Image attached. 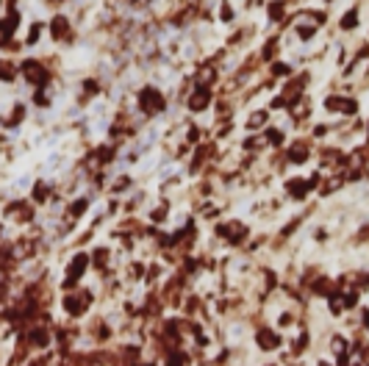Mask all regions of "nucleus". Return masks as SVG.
<instances>
[{
    "label": "nucleus",
    "instance_id": "obj_13",
    "mask_svg": "<svg viewBox=\"0 0 369 366\" xmlns=\"http://www.w3.org/2000/svg\"><path fill=\"white\" fill-rule=\"evenodd\" d=\"M47 192H50V189L44 186V183H36V189H34V200H36V203H44V200H47Z\"/></svg>",
    "mask_w": 369,
    "mask_h": 366
},
{
    "label": "nucleus",
    "instance_id": "obj_5",
    "mask_svg": "<svg viewBox=\"0 0 369 366\" xmlns=\"http://www.w3.org/2000/svg\"><path fill=\"white\" fill-rule=\"evenodd\" d=\"M327 108H333V111H344V114H355V100H344V97H330L327 100Z\"/></svg>",
    "mask_w": 369,
    "mask_h": 366
},
{
    "label": "nucleus",
    "instance_id": "obj_12",
    "mask_svg": "<svg viewBox=\"0 0 369 366\" xmlns=\"http://www.w3.org/2000/svg\"><path fill=\"white\" fill-rule=\"evenodd\" d=\"M31 341H34L36 347H47V341H50V336H47V330H34Z\"/></svg>",
    "mask_w": 369,
    "mask_h": 366
},
{
    "label": "nucleus",
    "instance_id": "obj_18",
    "mask_svg": "<svg viewBox=\"0 0 369 366\" xmlns=\"http://www.w3.org/2000/svg\"><path fill=\"white\" fill-rule=\"evenodd\" d=\"M367 327H369V314H367Z\"/></svg>",
    "mask_w": 369,
    "mask_h": 366
},
{
    "label": "nucleus",
    "instance_id": "obj_8",
    "mask_svg": "<svg viewBox=\"0 0 369 366\" xmlns=\"http://www.w3.org/2000/svg\"><path fill=\"white\" fill-rule=\"evenodd\" d=\"M86 300H89L86 294H84V297H67V300H64V308H67L69 314H81V311H84V302H86Z\"/></svg>",
    "mask_w": 369,
    "mask_h": 366
},
{
    "label": "nucleus",
    "instance_id": "obj_3",
    "mask_svg": "<svg viewBox=\"0 0 369 366\" xmlns=\"http://www.w3.org/2000/svg\"><path fill=\"white\" fill-rule=\"evenodd\" d=\"M86 264H89V258H86V256H78L75 261H72V264H69V272H67V283H64V286H67V289H72V286H75V283H78V278H81V275H84Z\"/></svg>",
    "mask_w": 369,
    "mask_h": 366
},
{
    "label": "nucleus",
    "instance_id": "obj_2",
    "mask_svg": "<svg viewBox=\"0 0 369 366\" xmlns=\"http://www.w3.org/2000/svg\"><path fill=\"white\" fill-rule=\"evenodd\" d=\"M22 75L28 78V84H34V86H44V81H47L44 67L36 64V61H25V64H22Z\"/></svg>",
    "mask_w": 369,
    "mask_h": 366
},
{
    "label": "nucleus",
    "instance_id": "obj_7",
    "mask_svg": "<svg viewBox=\"0 0 369 366\" xmlns=\"http://www.w3.org/2000/svg\"><path fill=\"white\" fill-rule=\"evenodd\" d=\"M206 103H208V89L203 86V89H200V92L189 100V108L192 111H200V108H206Z\"/></svg>",
    "mask_w": 369,
    "mask_h": 366
},
{
    "label": "nucleus",
    "instance_id": "obj_4",
    "mask_svg": "<svg viewBox=\"0 0 369 366\" xmlns=\"http://www.w3.org/2000/svg\"><path fill=\"white\" fill-rule=\"evenodd\" d=\"M219 236H225L228 241H241V238L247 236V230H244V225H239V222H228V225H222L219 228Z\"/></svg>",
    "mask_w": 369,
    "mask_h": 366
},
{
    "label": "nucleus",
    "instance_id": "obj_9",
    "mask_svg": "<svg viewBox=\"0 0 369 366\" xmlns=\"http://www.w3.org/2000/svg\"><path fill=\"white\" fill-rule=\"evenodd\" d=\"M9 214H14V219H22V222L31 219V208H28V205H22V203H14V205L9 208Z\"/></svg>",
    "mask_w": 369,
    "mask_h": 366
},
{
    "label": "nucleus",
    "instance_id": "obj_11",
    "mask_svg": "<svg viewBox=\"0 0 369 366\" xmlns=\"http://www.w3.org/2000/svg\"><path fill=\"white\" fill-rule=\"evenodd\" d=\"M308 158V150L303 145H297V147H292V153H289V161H294V164H300V161H305Z\"/></svg>",
    "mask_w": 369,
    "mask_h": 366
},
{
    "label": "nucleus",
    "instance_id": "obj_10",
    "mask_svg": "<svg viewBox=\"0 0 369 366\" xmlns=\"http://www.w3.org/2000/svg\"><path fill=\"white\" fill-rule=\"evenodd\" d=\"M69 31V25H67V20L64 17H56L53 20V39H64V34Z\"/></svg>",
    "mask_w": 369,
    "mask_h": 366
},
{
    "label": "nucleus",
    "instance_id": "obj_14",
    "mask_svg": "<svg viewBox=\"0 0 369 366\" xmlns=\"http://www.w3.org/2000/svg\"><path fill=\"white\" fill-rule=\"evenodd\" d=\"M355 22H358V17H355V11H350V14H347V17L342 20V28H352Z\"/></svg>",
    "mask_w": 369,
    "mask_h": 366
},
{
    "label": "nucleus",
    "instance_id": "obj_6",
    "mask_svg": "<svg viewBox=\"0 0 369 366\" xmlns=\"http://www.w3.org/2000/svg\"><path fill=\"white\" fill-rule=\"evenodd\" d=\"M258 344H261L264 349H275L278 347V336H275L272 330H261L258 333Z\"/></svg>",
    "mask_w": 369,
    "mask_h": 366
},
{
    "label": "nucleus",
    "instance_id": "obj_15",
    "mask_svg": "<svg viewBox=\"0 0 369 366\" xmlns=\"http://www.w3.org/2000/svg\"><path fill=\"white\" fill-rule=\"evenodd\" d=\"M269 14H272V20H281V14H283V6H281V3H272V6H269Z\"/></svg>",
    "mask_w": 369,
    "mask_h": 366
},
{
    "label": "nucleus",
    "instance_id": "obj_1",
    "mask_svg": "<svg viewBox=\"0 0 369 366\" xmlns=\"http://www.w3.org/2000/svg\"><path fill=\"white\" fill-rule=\"evenodd\" d=\"M139 106H142L147 114H155V111L164 108V97L155 92L153 86H147V89H142V94H139Z\"/></svg>",
    "mask_w": 369,
    "mask_h": 366
},
{
    "label": "nucleus",
    "instance_id": "obj_16",
    "mask_svg": "<svg viewBox=\"0 0 369 366\" xmlns=\"http://www.w3.org/2000/svg\"><path fill=\"white\" fill-rule=\"evenodd\" d=\"M264 119H266V114H256V117L250 119V128H258V125H261Z\"/></svg>",
    "mask_w": 369,
    "mask_h": 366
},
{
    "label": "nucleus",
    "instance_id": "obj_17",
    "mask_svg": "<svg viewBox=\"0 0 369 366\" xmlns=\"http://www.w3.org/2000/svg\"><path fill=\"white\" fill-rule=\"evenodd\" d=\"M266 136H269V142H272V145H278V142H281V133H278V130H269V133H266Z\"/></svg>",
    "mask_w": 369,
    "mask_h": 366
}]
</instances>
